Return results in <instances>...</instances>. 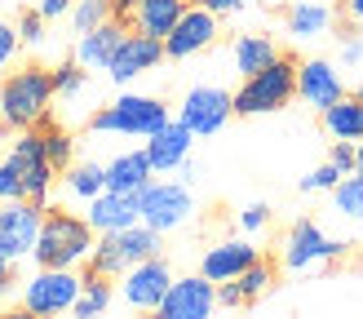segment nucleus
<instances>
[{
    "label": "nucleus",
    "instance_id": "obj_1",
    "mask_svg": "<svg viewBox=\"0 0 363 319\" xmlns=\"http://www.w3.org/2000/svg\"><path fill=\"white\" fill-rule=\"evenodd\" d=\"M53 169L45 155L40 129H18L13 147L0 160V200H35L49 204V186H53Z\"/></svg>",
    "mask_w": 363,
    "mask_h": 319
},
{
    "label": "nucleus",
    "instance_id": "obj_2",
    "mask_svg": "<svg viewBox=\"0 0 363 319\" xmlns=\"http://www.w3.org/2000/svg\"><path fill=\"white\" fill-rule=\"evenodd\" d=\"M53 98H58L53 71L31 62L0 80V120H5V129H40L53 111Z\"/></svg>",
    "mask_w": 363,
    "mask_h": 319
},
{
    "label": "nucleus",
    "instance_id": "obj_3",
    "mask_svg": "<svg viewBox=\"0 0 363 319\" xmlns=\"http://www.w3.org/2000/svg\"><path fill=\"white\" fill-rule=\"evenodd\" d=\"M94 244H98V230L89 226V218L49 208L31 257H35V266H80V262L94 257Z\"/></svg>",
    "mask_w": 363,
    "mask_h": 319
},
{
    "label": "nucleus",
    "instance_id": "obj_4",
    "mask_svg": "<svg viewBox=\"0 0 363 319\" xmlns=\"http://www.w3.org/2000/svg\"><path fill=\"white\" fill-rule=\"evenodd\" d=\"M297 98V58L279 53L275 62L257 76H244V89L235 94V116H266V111H284Z\"/></svg>",
    "mask_w": 363,
    "mask_h": 319
},
{
    "label": "nucleus",
    "instance_id": "obj_5",
    "mask_svg": "<svg viewBox=\"0 0 363 319\" xmlns=\"http://www.w3.org/2000/svg\"><path fill=\"white\" fill-rule=\"evenodd\" d=\"M169 106L147 94H120L116 102H106L102 111L89 116L94 133H124V138H151L160 124H169Z\"/></svg>",
    "mask_w": 363,
    "mask_h": 319
},
{
    "label": "nucleus",
    "instance_id": "obj_6",
    "mask_svg": "<svg viewBox=\"0 0 363 319\" xmlns=\"http://www.w3.org/2000/svg\"><path fill=\"white\" fill-rule=\"evenodd\" d=\"M155 253H160V230H151L147 222H133L124 230H106V235H98L94 257H89V271H102V275L120 279L129 266L147 262Z\"/></svg>",
    "mask_w": 363,
    "mask_h": 319
},
{
    "label": "nucleus",
    "instance_id": "obj_7",
    "mask_svg": "<svg viewBox=\"0 0 363 319\" xmlns=\"http://www.w3.org/2000/svg\"><path fill=\"white\" fill-rule=\"evenodd\" d=\"M346 248L350 240H333V235H323V226L311 222V218H301L288 226V235H284V248H279V262L288 266V271H319V266H328L337 257H346Z\"/></svg>",
    "mask_w": 363,
    "mask_h": 319
},
{
    "label": "nucleus",
    "instance_id": "obj_8",
    "mask_svg": "<svg viewBox=\"0 0 363 319\" xmlns=\"http://www.w3.org/2000/svg\"><path fill=\"white\" fill-rule=\"evenodd\" d=\"M84 275L76 266H40L31 279H23V310L27 315H67L80 297Z\"/></svg>",
    "mask_w": 363,
    "mask_h": 319
},
{
    "label": "nucleus",
    "instance_id": "obj_9",
    "mask_svg": "<svg viewBox=\"0 0 363 319\" xmlns=\"http://www.w3.org/2000/svg\"><path fill=\"white\" fill-rule=\"evenodd\" d=\"M138 213H142V222H147L151 230L169 235V230H182L191 222L195 195H191L186 182H147L138 191Z\"/></svg>",
    "mask_w": 363,
    "mask_h": 319
},
{
    "label": "nucleus",
    "instance_id": "obj_10",
    "mask_svg": "<svg viewBox=\"0 0 363 319\" xmlns=\"http://www.w3.org/2000/svg\"><path fill=\"white\" fill-rule=\"evenodd\" d=\"M40 222H45V204L0 200V257H13V262L31 257L35 240H40Z\"/></svg>",
    "mask_w": 363,
    "mask_h": 319
},
{
    "label": "nucleus",
    "instance_id": "obj_11",
    "mask_svg": "<svg viewBox=\"0 0 363 319\" xmlns=\"http://www.w3.org/2000/svg\"><path fill=\"white\" fill-rule=\"evenodd\" d=\"M230 116H235V94H226V89H217V84H199V89H191V94L182 98V106H177V120L186 124L195 138L217 133Z\"/></svg>",
    "mask_w": 363,
    "mask_h": 319
},
{
    "label": "nucleus",
    "instance_id": "obj_12",
    "mask_svg": "<svg viewBox=\"0 0 363 319\" xmlns=\"http://www.w3.org/2000/svg\"><path fill=\"white\" fill-rule=\"evenodd\" d=\"M169 284H173V271H169V262L155 253V257L138 262L120 275V297H124V306H133V310H160Z\"/></svg>",
    "mask_w": 363,
    "mask_h": 319
},
{
    "label": "nucleus",
    "instance_id": "obj_13",
    "mask_svg": "<svg viewBox=\"0 0 363 319\" xmlns=\"http://www.w3.org/2000/svg\"><path fill=\"white\" fill-rule=\"evenodd\" d=\"M217 306V284L199 271V275H182L169 284L164 301H160V315L164 319H208Z\"/></svg>",
    "mask_w": 363,
    "mask_h": 319
},
{
    "label": "nucleus",
    "instance_id": "obj_14",
    "mask_svg": "<svg viewBox=\"0 0 363 319\" xmlns=\"http://www.w3.org/2000/svg\"><path fill=\"white\" fill-rule=\"evenodd\" d=\"M217 18L222 13H213L208 5H186V13L177 18V27L164 35V53L169 58H195V53H204L213 40H217Z\"/></svg>",
    "mask_w": 363,
    "mask_h": 319
},
{
    "label": "nucleus",
    "instance_id": "obj_15",
    "mask_svg": "<svg viewBox=\"0 0 363 319\" xmlns=\"http://www.w3.org/2000/svg\"><path fill=\"white\" fill-rule=\"evenodd\" d=\"M160 58H169L164 53V40L160 35H147V31H129L120 40V49H116V58H111V67H106V76H111L116 84H129V80H138L142 71H151Z\"/></svg>",
    "mask_w": 363,
    "mask_h": 319
},
{
    "label": "nucleus",
    "instance_id": "obj_16",
    "mask_svg": "<svg viewBox=\"0 0 363 319\" xmlns=\"http://www.w3.org/2000/svg\"><path fill=\"white\" fill-rule=\"evenodd\" d=\"M297 98L306 106H315V111H323L337 98H346V84H341L337 67L328 58H306V62H297Z\"/></svg>",
    "mask_w": 363,
    "mask_h": 319
},
{
    "label": "nucleus",
    "instance_id": "obj_17",
    "mask_svg": "<svg viewBox=\"0 0 363 319\" xmlns=\"http://www.w3.org/2000/svg\"><path fill=\"white\" fill-rule=\"evenodd\" d=\"M124 35H129V23H120V18H106V23L94 27V31H80V40H76V62L89 67V71H106Z\"/></svg>",
    "mask_w": 363,
    "mask_h": 319
},
{
    "label": "nucleus",
    "instance_id": "obj_18",
    "mask_svg": "<svg viewBox=\"0 0 363 319\" xmlns=\"http://www.w3.org/2000/svg\"><path fill=\"white\" fill-rule=\"evenodd\" d=\"M89 226L98 230V235H106V230H124V226H133L142 222V213H138V195L129 191H102L89 200Z\"/></svg>",
    "mask_w": 363,
    "mask_h": 319
},
{
    "label": "nucleus",
    "instance_id": "obj_19",
    "mask_svg": "<svg viewBox=\"0 0 363 319\" xmlns=\"http://www.w3.org/2000/svg\"><path fill=\"white\" fill-rule=\"evenodd\" d=\"M252 262H257V248H252L248 240H222V244L204 248V262H199V271H204L213 284H226V279H240Z\"/></svg>",
    "mask_w": 363,
    "mask_h": 319
},
{
    "label": "nucleus",
    "instance_id": "obj_20",
    "mask_svg": "<svg viewBox=\"0 0 363 319\" xmlns=\"http://www.w3.org/2000/svg\"><path fill=\"white\" fill-rule=\"evenodd\" d=\"M191 142H195V133H191V129H186L182 120H169V124H160V129L147 138V155H151V169H155V173L182 169V160L191 155Z\"/></svg>",
    "mask_w": 363,
    "mask_h": 319
},
{
    "label": "nucleus",
    "instance_id": "obj_21",
    "mask_svg": "<svg viewBox=\"0 0 363 319\" xmlns=\"http://www.w3.org/2000/svg\"><path fill=\"white\" fill-rule=\"evenodd\" d=\"M151 155H147V147L142 151H124V155H116L111 164H106V191H129V195H138L142 186L151 182Z\"/></svg>",
    "mask_w": 363,
    "mask_h": 319
},
{
    "label": "nucleus",
    "instance_id": "obj_22",
    "mask_svg": "<svg viewBox=\"0 0 363 319\" xmlns=\"http://www.w3.org/2000/svg\"><path fill=\"white\" fill-rule=\"evenodd\" d=\"M186 5H191V0H138V9H133V27L164 40V35L177 27V18L186 13Z\"/></svg>",
    "mask_w": 363,
    "mask_h": 319
},
{
    "label": "nucleus",
    "instance_id": "obj_23",
    "mask_svg": "<svg viewBox=\"0 0 363 319\" xmlns=\"http://www.w3.org/2000/svg\"><path fill=\"white\" fill-rule=\"evenodd\" d=\"M323 129L333 138H346V142H363V98L359 94H346L337 98L333 106H323Z\"/></svg>",
    "mask_w": 363,
    "mask_h": 319
},
{
    "label": "nucleus",
    "instance_id": "obj_24",
    "mask_svg": "<svg viewBox=\"0 0 363 319\" xmlns=\"http://www.w3.org/2000/svg\"><path fill=\"white\" fill-rule=\"evenodd\" d=\"M230 58H235V71H240V76H257V71H266L279 58V45L270 40V35H240L235 49H230Z\"/></svg>",
    "mask_w": 363,
    "mask_h": 319
},
{
    "label": "nucleus",
    "instance_id": "obj_25",
    "mask_svg": "<svg viewBox=\"0 0 363 319\" xmlns=\"http://www.w3.org/2000/svg\"><path fill=\"white\" fill-rule=\"evenodd\" d=\"M111 301H116L111 275H102V271H84V284H80V297H76V306H71V315L94 319V315H102V310H111Z\"/></svg>",
    "mask_w": 363,
    "mask_h": 319
},
{
    "label": "nucleus",
    "instance_id": "obj_26",
    "mask_svg": "<svg viewBox=\"0 0 363 319\" xmlns=\"http://www.w3.org/2000/svg\"><path fill=\"white\" fill-rule=\"evenodd\" d=\"M284 23H288V35H297V40H315V35L328 31L333 13L323 5H315V0H297V5H288Z\"/></svg>",
    "mask_w": 363,
    "mask_h": 319
},
{
    "label": "nucleus",
    "instance_id": "obj_27",
    "mask_svg": "<svg viewBox=\"0 0 363 319\" xmlns=\"http://www.w3.org/2000/svg\"><path fill=\"white\" fill-rule=\"evenodd\" d=\"M62 182H67V191L76 195V200H94V195H102L106 191V164H94V160H84V164H71L67 173H62Z\"/></svg>",
    "mask_w": 363,
    "mask_h": 319
},
{
    "label": "nucleus",
    "instance_id": "obj_28",
    "mask_svg": "<svg viewBox=\"0 0 363 319\" xmlns=\"http://www.w3.org/2000/svg\"><path fill=\"white\" fill-rule=\"evenodd\" d=\"M40 142H45V155H49V164L67 173L71 164H76V138H71L67 129H58V124H40Z\"/></svg>",
    "mask_w": 363,
    "mask_h": 319
},
{
    "label": "nucleus",
    "instance_id": "obj_29",
    "mask_svg": "<svg viewBox=\"0 0 363 319\" xmlns=\"http://www.w3.org/2000/svg\"><path fill=\"white\" fill-rule=\"evenodd\" d=\"M333 204L341 218H350V222H363V177H341V182L333 186Z\"/></svg>",
    "mask_w": 363,
    "mask_h": 319
},
{
    "label": "nucleus",
    "instance_id": "obj_30",
    "mask_svg": "<svg viewBox=\"0 0 363 319\" xmlns=\"http://www.w3.org/2000/svg\"><path fill=\"white\" fill-rule=\"evenodd\" d=\"M235 284H240L244 301H257V297H266V293H270V284H275V266L257 257V262H252V266H248V271L235 279Z\"/></svg>",
    "mask_w": 363,
    "mask_h": 319
},
{
    "label": "nucleus",
    "instance_id": "obj_31",
    "mask_svg": "<svg viewBox=\"0 0 363 319\" xmlns=\"http://www.w3.org/2000/svg\"><path fill=\"white\" fill-rule=\"evenodd\" d=\"M111 18V0H76L71 5V27L76 31H94Z\"/></svg>",
    "mask_w": 363,
    "mask_h": 319
},
{
    "label": "nucleus",
    "instance_id": "obj_32",
    "mask_svg": "<svg viewBox=\"0 0 363 319\" xmlns=\"http://www.w3.org/2000/svg\"><path fill=\"white\" fill-rule=\"evenodd\" d=\"M84 84H89V67H80V62L53 67V89H58V98H80Z\"/></svg>",
    "mask_w": 363,
    "mask_h": 319
},
{
    "label": "nucleus",
    "instance_id": "obj_33",
    "mask_svg": "<svg viewBox=\"0 0 363 319\" xmlns=\"http://www.w3.org/2000/svg\"><path fill=\"white\" fill-rule=\"evenodd\" d=\"M341 177H346V173H341L333 160H328V164H319L315 173H306V177H301V191H333Z\"/></svg>",
    "mask_w": 363,
    "mask_h": 319
},
{
    "label": "nucleus",
    "instance_id": "obj_34",
    "mask_svg": "<svg viewBox=\"0 0 363 319\" xmlns=\"http://www.w3.org/2000/svg\"><path fill=\"white\" fill-rule=\"evenodd\" d=\"M18 35H23V45H45V18H40V9H27L23 18H18Z\"/></svg>",
    "mask_w": 363,
    "mask_h": 319
},
{
    "label": "nucleus",
    "instance_id": "obj_35",
    "mask_svg": "<svg viewBox=\"0 0 363 319\" xmlns=\"http://www.w3.org/2000/svg\"><path fill=\"white\" fill-rule=\"evenodd\" d=\"M18 49H23V35H18L13 23H5V18H0V71L18 58Z\"/></svg>",
    "mask_w": 363,
    "mask_h": 319
},
{
    "label": "nucleus",
    "instance_id": "obj_36",
    "mask_svg": "<svg viewBox=\"0 0 363 319\" xmlns=\"http://www.w3.org/2000/svg\"><path fill=\"white\" fill-rule=\"evenodd\" d=\"M266 222H270V208H266V204H248V208L240 213V226L248 230V235H257V230H266Z\"/></svg>",
    "mask_w": 363,
    "mask_h": 319
},
{
    "label": "nucleus",
    "instance_id": "obj_37",
    "mask_svg": "<svg viewBox=\"0 0 363 319\" xmlns=\"http://www.w3.org/2000/svg\"><path fill=\"white\" fill-rule=\"evenodd\" d=\"M328 160H333L341 173H354V142L337 138V142H333V151H328Z\"/></svg>",
    "mask_w": 363,
    "mask_h": 319
},
{
    "label": "nucleus",
    "instance_id": "obj_38",
    "mask_svg": "<svg viewBox=\"0 0 363 319\" xmlns=\"http://www.w3.org/2000/svg\"><path fill=\"white\" fill-rule=\"evenodd\" d=\"M71 5H76V0H35V9H40L45 23H53V18H67Z\"/></svg>",
    "mask_w": 363,
    "mask_h": 319
},
{
    "label": "nucleus",
    "instance_id": "obj_39",
    "mask_svg": "<svg viewBox=\"0 0 363 319\" xmlns=\"http://www.w3.org/2000/svg\"><path fill=\"white\" fill-rule=\"evenodd\" d=\"M217 306H248L244 293H240V284L226 279V284H217Z\"/></svg>",
    "mask_w": 363,
    "mask_h": 319
},
{
    "label": "nucleus",
    "instance_id": "obj_40",
    "mask_svg": "<svg viewBox=\"0 0 363 319\" xmlns=\"http://www.w3.org/2000/svg\"><path fill=\"white\" fill-rule=\"evenodd\" d=\"M341 62H346V67L363 62V35H346V40H341Z\"/></svg>",
    "mask_w": 363,
    "mask_h": 319
},
{
    "label": "nucleus",
    "instance_id": "obj_41",
    "mask_svg": "<svg viewBox=\"0 0 363 319\" xmlns=\"http://www.w3.org/2000/svg\"><path fill=\"white\" fill-rule=\"evenodd\" d=\"M13 257H0V301H5L9 293H13V284H18V271H13Z\"/></svg>",
    "mask_w": 363,
    "mask_h": 319
},
{
    "label": "nucleus",
    "instance_id": "obj_42",
    "mask_svg": "<svg viewBox=\"0 0 363 319\" xmlns=\"http://www.w3.org/2000/svg\"><path fill=\"white\" fill-rule=\"evenodd\" d=\"M199 5H208L213 13H240L248 9V0H199Z\"/></svg>",
    "mask_w": 363,
    "mask_h": 319
},
{
    "label": "nucleus",
    "instance_id": "obj_43",
    "mask_svg": "<svg viewBox=\"0 0 363 319\" xmlns=\"http://www.w3.org/2000/svg\"><path fill=\"white\" fill-rule=\"evenodd\" d=\"M133 9L138 0H111V18H120V23H133Z\"/></svg>",
    "mask_w": 363,
    "mask_h": 319
},
{
    "label": "nucleus",
    "instance_id": "obj_44",
    "mask_svg": "<svg viewBox=\"0 0 363 319\" xmlns=\"http://www.w3.org/2000/svg\"><path fill=\"white\" fill-rule=\"evenodd\" d=\"M346 18L363 27V0H346Z\"/></svg>",
    "mask_w": 363,
    "mask_h": 319
},
{
    "label": "nucleus",
    "instance_id": "obj_45",
    "mask_svg": "<svg viewBox=\"0 0 363 319\" xmlns=\"http://www.w3.org/2000/svg\"><path fill=\"white\" fill-rule=\"evenodd\" d=\"M354 173L363 177V142H354Z\"/></svg>",
    "mask_w": 363,
    "mask_h": 319
},
{
    "label": "nucleus",
    "instance_id": "obj_46",
    "mask_svg": "<svg viewBox=\"0 0 363 319\" xmlns=\"http://www.w3.org/2000/svg\"><path fill=\"white\" fill-rule=\"evenodd\" d=\"M354 94H359V98H363V80H359V89H354Z\"/></svg>",
    "mask_w": 363,
    "mask_h": 319
}]
</instances>
